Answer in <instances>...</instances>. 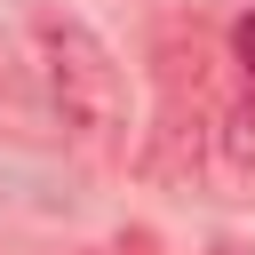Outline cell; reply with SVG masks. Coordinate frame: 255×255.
Here are the masks:
<instances>
[{
    "mask_svg": "<svg viewBox=\"0 0 255 255\" xmlns=\"http://www.w3.org/2000/svg\"><path fill=\"white\" fill-rule=\"evenodd\" d=\"M40 40V72H48V104L80 143H120L128 135V72L120 56L80 24V16H32Z\"/></svg>",
    "mask_w": 255,
    "mask_h": 255,
    "instance_id": "obj_1",
    "label": "cell"
},
{
    "mask_svg": "<svg viewBox=\"0 0 255 255\" xmlns=\"http://www.w3.org/2000/svg\"><path fill=\"white\" fill-rule=\"evenodd\" d=\"M215 151H223V175H255V96L223 104V120H215Z\"/></svg>",
    "mask_w": 255,
    "mask_h": 255,
    "instance_id": "obj_2",
    "label": "cell"
},
{
    "mask_svg": "<svg viewBox=\"0 0 255 255\" xmlns=\"http://www.w3.org/2000/svg\"><path fill=\"white\" fill-rule=\"evenodd\" d=\"M231 56L255 72V16H239V24H231Z\"/></svg>",
    "mask_w": 255,
    "mask_h": 255,
    "instance_id": "obj_3",
    "label": "cell"
}]
</instances>
